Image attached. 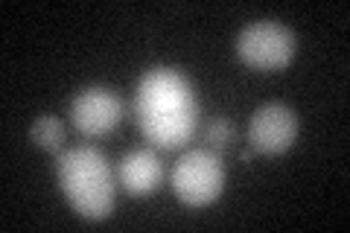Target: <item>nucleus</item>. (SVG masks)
<instances>
[{
	"label": "nucleus",
	"mask_w": 350,
	"mask_h": 233,
	"mask_svg": "<svg viewBox=\"0 0 350 233\" xmlns=\"http://www.w3.org/2000/svg\"><path fill=\"white\" fill-rule=\"evenodd\" d=\"M59 187L85 219H105L114 210V172L96 146H70L56 161Z\"/></svg>",
	"instance_id": "f03ea898"
},
{
	"label": "nucleus",
	"mask_w": 350,
	"mask_h": 233,
	"mask_svg": "<svg viewBox=\"0 0 350 233\" xmlns=\"http://www.w3.org/2000/svg\"><path fill=\"white\" fill-rule=\"evenodd\" d=\"M204 140L211 143L213 149H228L234 140V123L228 117H216L204 126Z\"/></svg>",
	"instance_id": "1a4fd4ad"
},
{
	"label": "nucleus",
	"mask_w": 350,
	"mask_h": 233,
	"mask_svg": "<svg viewBox=\"0 0 350 233\" xmlns=\"http://www.w3.org/2000/svg\"><path fill=\"white\" fill-rule=\"evenodd\" d=\"M120 117H123V99L105 85L85 87L70 102V123L88 137L111 131L120 123Z\"/></svg>",
	"instance_id": "423d86ee"
},
{
	"label": "nucleus",
	"mask_w": 350,
	"mask_h": 233,
	"mask_svg": "<svg viewBox=\"0 0 350 233\" xmlns=\"http://www.w3.org/2000/svg\"><path fill=\"white\" fill-rule=\"evenodd\" d=\"M135 117L152 146H184L199 123V105L187 76L175 68H149L137 82Z\"/></svg>",
	"instance_id": "f257e3e1"
},
{
	"label": "nucleus",
	"mask_w": 350,
	"mask_h": 233,
	"mask_svg": "<svg viewBox=\"0 0 350 233\" xmlns=\"http://www.w3.org/2000/svg\"><path fill=\"white\" fill-rule=\"evenodd\" d=\"M237 55L254 70H280L295 55V32L280 20H254L237 36Z\"/></svg>",
	"instance_id": "20e7f679"
},
{
	"label": "nucleus",
	"mask_w": 350,
	"mask_h": 233,
	"mask_svg": "<svg viewBox=\"0 0 350 233\" xmlns=\"http://www.w3.org/2000/svg\"><path fill=\"white\" fill-rule=\"evenodd\" d=\"M225 166L213 152L190 149L175 161L172 169V193L190 207H204L222 193Z\"/></svg>",
	"instance_id": "7ed1b4c3"
},
{
	"label": "nucleus",
	"mask_w": 350,
	"mask_h": 233,
	"mask_svg": "<svg viewBox=\"0 0 350 233\" xmlns=\"http://www.w3.org/2000/svg\"><path fill=\"white\" fill-rule=\"evenodd\" d=\"M298 137V114L283 102H266L251 114L248 143L254 152L280 154L286 152Z\"/></svg>",
	"instance_id": "39448f33"
},
{
	"label": "nucleus",
	"mask_w": 350,
	"mask_h": 233,
	"mask_svg": "<svg viewBox=\"0 0 350 233\" xmlns=\"http://www.w3.org/2000/svg\"><path fill=\"white\" fill-rule=\"evenodd\" d=\"M120 184L126 187L131 195H149L158 190L163 178V163L152 149H131L120 161Z\"/></svg>",
	"instance_id": "0eeeda50"
},
{
	"label": "nucleus",
	"mask_w": 350,
	"mask_h": 233,
	"mask_svg": "<svg viewBox=\"0 0 350 233\" xmlns=\"http://www.w3.org/2000/svg\"><path fill=\"white\" fill-rule=\"evenodd\" d=\"M239 158H243V161H251V158H254V149H243V152H239Z\"/></svg>",
	"instance_id": "9d476101"
},
{
	"label": "nucleus",
	"mask_w": 350,
	"mask_h": 233,
	"mask_svg": "<svg viewBox=\"0 0 350 233\" xmlns=\"http://www.w3.org/2000/svg\"><path fill=\"white\" fill-rule=\"evenodd\" d=\"M29 137H32V143H36V146H41V149H59L62 140H64V126H62L59 117L44 114V117H38L36 123H32Z\"/></svg>",
	"instance_id": "6e6552de"
}]
</instances>
